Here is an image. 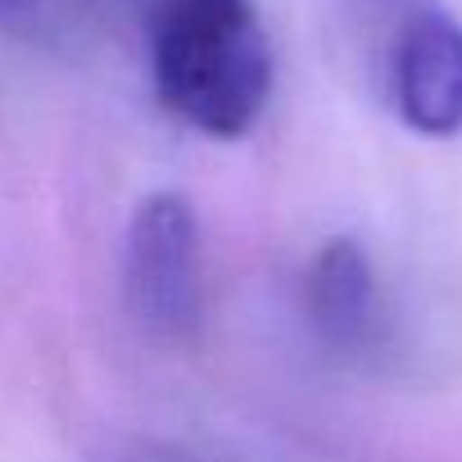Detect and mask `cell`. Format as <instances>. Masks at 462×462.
Returning a JSON list of instances; mask_svg holds the SVG:
<instances>
[{"instance_id":"6da1fadb","label":"cell","mask_w":462,"mask_h":462,"mask_svg":"<svg viewBox=\"0 0 462 462\" xmlns=\"http://www.w3.org/2000/svg\"><path fill=\"white\" fill-rule=\"evenodd\" d=\"M150 69L163 109L204 136H245L273 96V46L254 0H168Z\"/></svg>"},{"instance_id":"7a4b0ae2","label":"cell","mask_w":462,"mask_h":462,"mask_svg":"<svg viewBox=\"0 0 462 462\" xmlns=\"http://www.w3.org/2000/svg\"><path fill=\"white\" fill-rule=\"evenodd\" d=\"M127 309L154 340L186 345L204 322L199 217L186 195L159 190L136 204L123 250Z\"/></svg>"},{"instance_id":"3957f363","label":"cell","mask_w":462,"mask_h":462,"mask_svg":"<svg viewBox=\"0 0 462 462\" xmlns=\"http://www.w3.org/2000/svg\"><path fill=\"white\" fill-rule=\"evenodd\" d=\"M390 96L421 136L462 132V23L435 5L412 10L390 46Z\"/></svg>"},{"instance_id":"277c9868","label":"cell","mask_w":462,"mask_h":462,"mask_svg":"<svg viewBox=\"0 0 462 462\" xmlns=\"http://www.w3.org/2000/svg\"><path fill=\"white\" fill-rule=\"evenodd\" d=\"M304 309L322 345L363 358L385 340V300L372 259L354 241H327L304 277Z\"/></svg>"}]
</instances>
